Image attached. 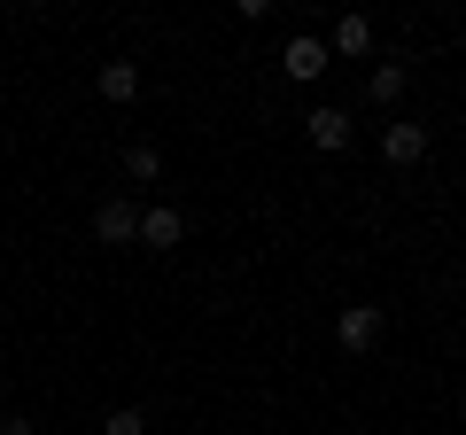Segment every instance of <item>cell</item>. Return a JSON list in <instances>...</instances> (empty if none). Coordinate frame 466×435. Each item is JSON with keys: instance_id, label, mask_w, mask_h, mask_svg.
I'll return each instance as SVG.
<instances>
[{"instance_id": "cell-1", "label": "cell", "mask_w": 466, "mask_h": 435, "mask_svg": "<svg viewBox=\"0 0 466 435\" xmlns=\"http://www.w3.org/2000/svg\"><path fill=\"white\" fill-rule=\"evenodd\" d=\"M381 327H389L381 303H342V319H334V342H342V350H373V342H381Z\"/></svg>"}, {"instance_id": "cell-2", "label": "cell", "mask_w": 466, "mask_h": 435, "mask_svg": "<svg viewBox=\"0 0 466 435\" xmlns=\"http://www.w3.org/2000/svg\"><path fill=\"white\" fill-rule=\"evenodd\" d=\"M94 241H101V249H133V241H140V202H125V195L101 202V210H94Z\"/></svg>"}, {"instance_id": "cell-3", "label": "cell", "mask_w": 466, "mask_h": 435, "mask_svg": "<svg viewBox=\"0 0 466 435\" xmlns=\"http://www.w3.org/2000/svg\"><path fill=\"white\" fill-rule=\"evenodd\" d=\"M179 241H187V218L171 210V202H148V210H140V249L164 257V249H179Z\"/></svg>"}, {"instance_id": "cell-4", "label": "cell", "mask_w": 466, "mask_h": 435, "mask_svg": "<svg viewBox=\"0 0 466 435\" xmlns=\"http://www.w3.org/2000/svg\"><path fill=\"white\" fill-rule=\"evenodd\" d=\"M280 70L296 86H311V78H327V39H311V32H296L288 39V55H280Z\"/></svg>"}, {"instance_id": "cell-5", "label": "cell", "mask_w": 466, "mask_h": 435, "mask_svg": "<svg viewBox=\"0 0 466 435\" xmlns=\"http://www.w3.org/2000/svg\"><path fill=\"white\" fill-rule=\"evenodd\" d=\"M420 156H428V125H381V164L412 171Z\"/></svg>"}, {"instance_id": "cell-6", "label": "cell", "mask_w": 466, "mask_h": 435, "mask_svg": "<svg viewBox=\"0 0 466 435\" xmlns=\"http://www.w3.org/2000/svg\"><path fill=\"white\" fill-rule=\"evenodd\" d=\"M303 140H311L319 156H334V148H350V109H311V117H303Z\"/></svg>"}, {"instance_id": "cell-7", "label": "cell", "mask_w": 466, "mask_h": 435, "mask_svg": "<svg viewBox=\"0 0 466 435\" xmlns=\"http://www.w3.org/2000/svg\"><path fill=\"white\" fill-rule=\"evenodd\" d=\"M327 55H373V16H342L327 39Z\"/></svg>"}, {"instance_id": "cell-8", "label": "cell", "mask_w": 466, "mask_h": 435, "mask_svg": "<svg viewBox=\"0 0 466 435\" xmlns=\"http://www.w3.org/2000/svg\"><path fill=\"white\" fill-rule=\"evenodd\" d=\"M101 101H140V63H101Z\"/></svg>"}, {"instance_id": "cell-9", "label": "cell", "mask_w": 466, "mask_h": 435, "mask_svg": "<svg viewBox=\"0 0 466 435\" xmlns=\"http://www.w3.org/2000/svg\"><path fill=\"white\" fill-rule=\"evenodd\" d=\"M125 171H133V187L164 179V148H156V140H133V148H125Z\"/></svg>"}, {"instance_id": "cell-10", "label": "cell", "mask_w": 466, "mask_h": 435, "mask_svg": "<svg viewBox=\"0 0 466 435\" xmlns=\"http://www.w3.org/2000/svg\"><path fill=\"white\" fill-rule=\"evenodd\" d=\"M366 94H373V101H381V109H389V101L404 94V63H373V78H366Z\"/></svg>"}, {"instance_id": "cell-11", "label": "cell", "mask_w": 466, "mask_h": 435, "mask_svg": "<svg viewBox=\"0 0 466 435\" xmlns=\"http://www.w3.org/2000/svg\"><path fill=\"white\" fill-rule=\"evenodd\" d=\"M101 435H148V420H140V412H133V404H116V412H109V420H101Z\"/></svg>"}, {"instance_id": "cell-12", "label": "cell", "mask_w": 466, "mask_h": 435, "mask_svg": "<svg viewBox=\"0 0 466 435\" xmlns=\"http://www.w3.org/2000/svg\"><path fill=\"white\" fill-rule=\"evenodd\" d=\"M0 435H39V428H32V412H8V420H0Z\"/></svg>"}]
</instances>
